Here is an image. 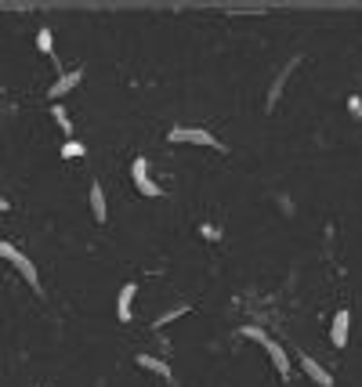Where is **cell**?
Listing matches in <instances>:
<instances>
[{
	"label": "cell",
	"instance_id": "6da1fadb",
	"mask_svg": "<svg viewBox=\"0 0 362 387\" xmlns=\"http://www.w3.org/2000/svg\"><path fill=\"white\" fill-rule=\"evenodd\" d=\"M167 141H174V145H206V149L225 152V145L210 131H203V127H174V131L167 134Z\"/></svg>",
	"mask_w": 362,
	"mask_h": 387
},
{
	"label": "cell",
	"instance_id": "7a4b0ae2",
	"mask_svg": "<svg viewBox=\"0 0 362 387\" xmlns=\"http://www.w3.org/2000/svg\"><path fill=\"white\" fill-rule=\"evenodd\" d=\"M0 253H4V257H8V261H11L15 268H18V275H22V279H25V282H29V286H33V289H37V294H40V289H44V286H40V272H37V265H33V261H29V257H25L22 250H15L11 243H0Z\"/></svg>",
	"mask_w": 362,
	"mask_h": 387
},
{
	"label": "cell",
	"instance_id": "3957f363",
	"mask_svg": "<svg viewBox=\"0 0 362 387\" xmlns=\"http://www.w3.org/2000/svg\"><path fill=\"white\" fill-rule=\"evenodd\" d=\"M131 178H134V188L141 192V196H163V188L148 178V163H145V156H138L134 163H131Z\"/></svg>",
	"mask_w": 362,
	"mask_h": 387
},
{
	"label": "cell",
	"instance_id": "277c9868",
	"mask_svg": "<svg viewBox=\"0 0 362 387\" xmlns=\"http://www.w3.org/2000/svg\"><path fill=\"white\" fill-rule=\"evenodd\" d=\"M80 80H83V69H73V73H62V76H58V80H54V83L47 87V98H51V102L58 105V98H62V94H69V91H73V87H76Z\"/></svg>",
	"mask_w": 362,
	"mask_h": 387
},
{
	"label": "cell",
	"instance_id": "5b68a950",
	"mask_svg": "<svg viewBox=\"0 0 362 387\" xmlns=\"http://www.w3.org/2000/svg\"><path fill=\"white\" fill-rule=\"evenodd\" d=\"M348 330H351V311L341 308V311L334 315V326H329V344H334V347H344V344H348Z\"/></svg>",
	"mask_w": 362,
	"mask_h": 387
},
{
	"label": "cell",
	"instance_id": "8992f818",
	"mask_svg": "<svg viewBox=\"0 0 362 387\" xmlns=\"http://www.w3.org/2000/svg\"><path fill=\"white\" fill-rule=\"evenodd\" d=\"M300 369H305V376L315 380L319 387H334V373H326V369L312 359V354H300Z\"/></svg>",
	"mask_w": 362,
	"mask_h": 387
},
{
	"label": "cell",
	"instance_id": "52a82bcc",
	"mask_svg": "<svg viewBox=\"0 0 362 387\" xmlns=\"http://www.w3.org/2000/svg\"><path fill=\"white\" fill-rule=\"evenodd\" d=\"M134 294H138V286L134 282H124V289H119V301H116V318L119 322H131V304H134Z\"/></svg>",
	"mask_w": 362,
	"mask_h": 387
},
{
	"label": "cell",
	"instance_id": "ba28073f",
	"mask_svg": "<svg viewBox=\"0 0 362 387\" xmlns=\"http://www.w3.org/2000/svg\"><path fill=\"white\" fill-rule=\"evenodd\" d=\"M90 214H95L98 224L109 221V210H105V192H102V181H90Z\"/></svg>",
	"mask_w": 362,
	"mask_h": 387
},
{
	"label": "cell",
	"instance_id": "9c48e42d",
	"mask_svg": "<svg viewBox=\"0 0 362 387\" xmlns=\"http://www.w3.org/2000/svg\"><path fill=\"white\" fill-rule=\"evenodd\" d=\"M264 351L272 354V362H276V373H283V376H286V373H290V359H286V351H283V344L268 337V340H264Z\"/></svg>",
	"mask_w": 362,
	"mask_h": 387
},
{
	"label": "cell",
	"instance_id": "30bf717a",
	"mask_svg": "<svg viewBox=\"0 0 362 387\" xmlns=\"http://www.w3.org/2000/svg\"><path fill=\"white\" fill-rule=\"evenodd\" d=\"M138 366H141V369H153V373H160L163 380H170V366H167L163 359H156V354H138Z\"/></svg>",
	"mask_w": 362,
	"mask_h": 387
},
{
	"label": "cell",
	"instance_id": "8fae6325",
	"mask_svg": "<svg viewBox=\"0 0 362 387\" xmlns=\"http://www.w3.org/2000/svg\"><path fill=\"white\" fill-rule=\"evenodd\" d=\"M51 116H54V123L62 127L66 134H73V123H69V112H66V105H51Z\"/></svg>",
	"mask_w": 362,
	"mask_h": 387
},
{
	"label": "cell",
	"instance_id": "7c38bea8",
	"mask_svg": "<svg viewBox=\"0 0 362 387\" xmlns=\"http://www.w3.org/2000/svg\"><path fill=\"white\" fill-rule=\"evenodd\" d=\"M37 47L54 58V37H51V29H40V33H37Z\"/></svg>",
	"mask_w": 362,
	"mask_h": 387
},
{
	"label": "cell",
	"instance_id": "4fadbf2b",
	"mask_svg": "<svg viewBox=\"0 0 362 387\" xmlns=\"http://www.w3.org/2000/svg\"><path fill=\"white\" fill-rule=\"evenodd\" d=\"M181 315H189V308H170V311H163L156 322H153V330H160V326H167V322H174V318H181Z\"/></svg>",
	"mask_w": 362,
	"mask_h": 387
},
{
	"label": "cell",
	"instance_id": "5bb4252c",
	"mask_svg": "<svg viewBox=\"0 0 362 387\" xmlns=\"http://www.w3.org/2000/svg\"><path fill=\"white\" fill-rule=\"evenodd\" d=\"M239 337L257 340V344H264V340H268V333H264V330H257V326H243V330H239Z\"/></svg>",
	"mask_w": 362,
	"mask_h": 387
},
{
	"label": "cell",
	"instance_id": "9a60e30c",
	"mask_svg": "<svg viewBox=\"0 0 362 387\" xmlns=\"http://www.w3.org/2000/svg\"><path fill=\"white\" fill-rule=\"evenodd\" d=\"M83 152H87V149H83L80 141H66V145H62V156H66V159H73V156H83Z\"/></svg>",
	"mask_w": 362,
	"mask_h": 387
},
{
	"label": "cell",
	"instance_id": "2e32d148",
	"mask_svg": "<svg viewBox=\"0 0 362 387\" xmlns=\"http://www.w3.org/2000/svg\"><path fill=\"white\" fill-rule=\"evenodd\" d=\"M348 109H351V116H362V102L355 98V94H351V98H348Z\"/></svg>",
	"mask_w": 362,
	"mask_h": 387
}]
</instances>
